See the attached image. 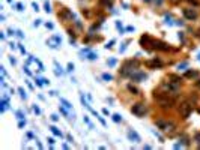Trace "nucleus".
I'll list each match as a JSON object with an SVG mask.
<instances>
[{"label": "nucleus", "mask_w": 200, "mask_h": 150, "mask_svg": "<svg viewBox=\"0 0 200 150\" xmlns=\"http://www.w3.org/2000/svg\"><path fill=\"white\" fill-rule=\"evenodd\" d=\"M101 5H105V6H111L113 5V0H99Z\"/></svg>", "instance_id": "obj_4"}, {"label": "nucleus", "mask_w": 200, "mask_h": 150, "mask_svg": "<svg viewBox=\"0 0 200 150\" xmlns=\"http://www.w3.org/2000/svg\"><path fill=\"white\" fill-rule=\"evenodd\" d=\"M179 113H181V116L184 117V119H186V117L190 116V113H191V107L188 105V104H182L181 108H179Z\"/></svg>", "instance_id": "obj_2"}, {"label": "nucleus", "mask_w": 200, "mask_h": 150, "mask_svg": "<svg viewBox=\"0 0 200 150\" xmlns=\"http://www.w3.org/2000/svg\"><path fill=\"white\" fill-rule=\"evenodd\" d=\"M129 90H131V92H134V95H137V93H138V90H137L136 87H132V86H129Z\"/></svg>", "instance_id": "obj_5"}, {"label": "nucleus", "mask_w": 200, "mask_h": 150, "mask_svg": "<svg viewBox=\"0 0 200 150\" xmlns=\"http://www.w3.org/2000/svg\"><path fill=\"white\" fill-rule=\"evenodd\" d=\"M131 111L134 113L136 116L142 117V116H144V113H146V107L143 105V104H136V105L132 107V110H131Z\"/></svg>", "instance_id": "obj_1"}, {"label": "nucleus", "mask_w": 200, "mask_h": 150, "mask_svg": "<svg viewBox=\"0 0 200 150\" xmlns=\"http://www.w3.org/2000/svg\"><path fill=\"white\" fill-rule=\"evenodd\" d=\"M184 17L188 20H196L197 18V12L194 9H184Z\"/></svg>", "instance_id": "obj_3"}, {"label": "nucleus", "mask_w": 200, "mask_h": 150, "mask_svg": "<svg viewBox=\"0 0 200 150\" xmlns=\"http://www.w3.org/2000/svg\"><path fill=\"white\" fill-rule=\"evenodd\" d=\"M113 117H115V120H116V122H119V120H121V117H119L117 114H115V116H113Z\"/></svg>", "instance_id": "obj_7"}, {"label": "nucleus", "mask_w": 200, "mask_h": 150, "mask_svg": "<svg viewBox=\"0 0 200 150\" xmlns=\"http://www.w3.org/2000/svg\"><path fill=\"white\" fill-rule=\"evenodd\" d=\"M51 129H53V132H54L56 135H60V132H59V131H57V129H56V128H51Z\"/></svg>", "instance_id": "obj_6"}]
</instances>
